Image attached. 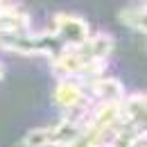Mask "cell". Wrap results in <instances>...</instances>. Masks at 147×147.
I'll use <instances>...</instances> for the list:
<instances>
[{
    "label": "cell",
    "instance_id": "obj_1",
    "mask_svg": "<svg viewBox=\"0 0 147 147\" xmlns=\"http://www.w3.org/2000/svg\"><path fill=\"white\" fill-rule=\"evenodd\" d=\"M50 32L57 36V41L63 48H82L88 41V36L93 34L88 23L82 18V16L70 14V11H59V14H55Z\"/></svg>",
    "mask_w": 147,
    "mask_h": 147
},
{
    "label": "cell",
    "instance_id": "obj_2",
    "mask_svg": "<svg viewBox=\"0 0 147 147\" xmlns=\"http://www.w3.org/2000/svg\"><path fill=\"white\" fill-rule=\"evenodd\" d=\"M55 102L63 111V118L79 115L93 104L86 97L84 84L77 82V79H59V84L55 86Z\"/></svg>",
    "mask_w": 147,
    "mask_h": 147
},
{
    "label": "cell",
    "instance_id": "obj_3",
    "mask_svg": "<svg viewBox=\"0 0 147 147\" xmlns=\"http://www.w3.org/2000/svg\"><path fill=\"white\" fill-rule=\"evenodd\" d=\"M113 45H115V41H113V36L109 32H95V34L88 36V41L79 50L91 61H107L111 57V52H113Z\"/></svg>",
    "mask_w": 147,
    "mask_h": 147
},
{
    "label": "cell",
    "instance_id": "obj_4",
    "mask_svg": "<svg viewBox=\"0 0 147 147\" xmlns=\"http://www.w3.org/2000/svg\"><path fill=\"white\" fill-rule=\"evenodd\" d=\"M145 16H147V9H145V2H136V5H127L118 11V18L122 25H127L131 30H138L140 34H145Z\"/></svg>",
    "mask_w": 147,
    "mask_h": 147
},
{
    "label": "cell",
    "instance_id": "obj_5",
    "mask_svg": "<svg viewBox=\"0 0 147 147\" xmlns=\"http://www.w3.org/2000/svg\"><path fill=\"white\" fill-rule=\"evenodd\" d=\"M23 145L25 147H52V143H50V127H36L32 131H27L25 138H23Z\"/></svg>",
    "mask_w": 147,
    "mask_h": 147
}]
</instances>
